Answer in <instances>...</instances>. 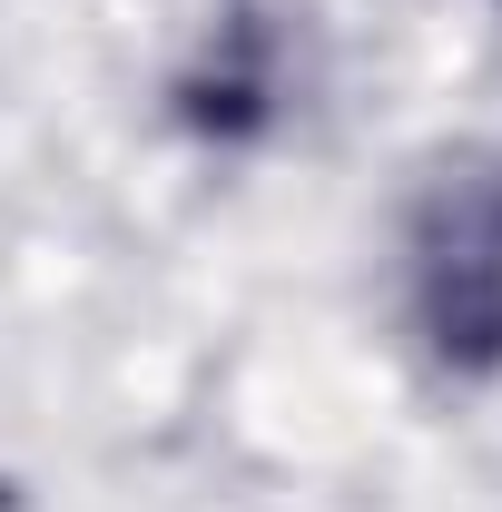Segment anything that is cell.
<instances>
[{
  "instance_id": "cell-1",
  "label": "cell",
  "mask_w": 502,
  "mask_h": 512,
  "mask_svg": "<svg viewBox=\"0 0 502 512\" xmlns=\"http://www.w3.org/2000/svg\"><path fill=\"white\" fill-rule=\"evenodd\" d=\"M404 306L443 375H502V148H463L414 197Z\"/></svg>"
}]
</instances>
